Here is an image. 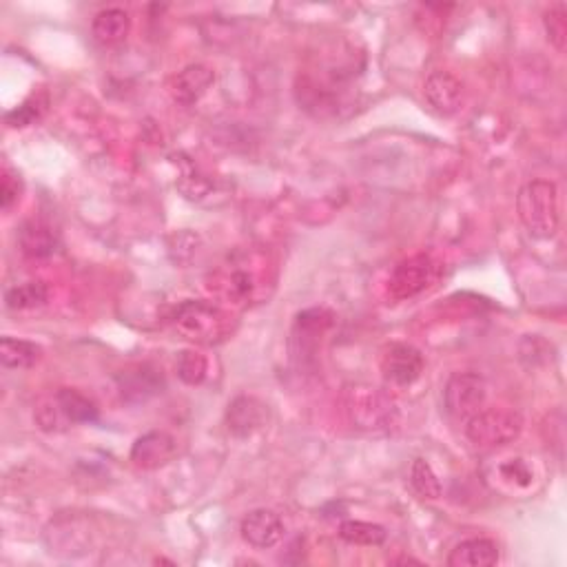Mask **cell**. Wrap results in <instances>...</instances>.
<instances>
[{"label": "cell", "mask_w": 567, "mask_h": 567, "mask_svg": "<svg viewBox=\"0 0 567 567\" xmlns=\"http://www.w3.org/2000/svg\"><path fill=\"white\" fill-rule=\"evenodd\" d=\"M275 264L268 253L244 249L226 257L206 277V288L226 306L246 308L268 300L275 288Z\"/></svg>", "instance_id": "cell-1"}, {"label": "cell", "mask_w": 567, "mask_h": 567, "mask_svg": "<svg viewBox=\"0 0 567 567\" xmlns=\"http://www.w3.org/2000/svg\"><path fill=\"white\" fill-rule=\"evenodd\" d=\"M173 328L184 339L200 346H218L237 331L235 315L215 302H182L171 315Z\"/></svg>", "instance_id": "cell-2"}, {"label": "cell", "mask_w": 567, "mask_h": 567, "mask_svg": "<svg viewBox=\"0 0 567 567\" xmlns=\"http://www.w3.org/2000/svg\"><path fill=\"white\" fill-rule=\"evenodd\" d=\"M344 406L355 428L366 432L393 430L399 421L395 399L375 386H348L344 393Z\"/></svg>", "instance_id": "cell-3"}, {"label": "cell", "mask_w": 567, "mask_h": 567, "mask_svg": "<svg viewBox=\"0 0 567 567\" xmlns=\"http://www.w3.org/2000/svg\"><path fill=\"white\" fill-rule=\"evenodd\" d=\"M519 218L534 237L548 240L559 231V189L548 180H532L519 191Z\"/></svg>", "instance_id": "cell-4"}, {"label": "cell", "mask_w": 567, "mask_h": 567, "mask_svg": "<svg viewBox=\"0 0 567 567\" xmlns=\"http://www.w3.org/2000/svg\"><path fill=\"white\" fill-rule=\"evenodd\" d=\"M523 432L521 412L510 408H483L466 421V437L472 446L494 450L517 441Z\"/></svg>", "instance_id": "cell-5"}, {"label": "cell", "mask_w": 567, "mask_h": 567, "mask_svg": "<svg viewBox=\"0 0 567 567\" xmlns=\"http://www.w3.org/2000/svg\"><path fill=\"white\" fill-rule=\"evenodd\" d=\"M488 386L486 379L477 373H457L448 379L446 390H443V401L446 410L457 421H468L486 408Z\"/></svg>", "instance_id": "cell-6"}, {"label": "cell", "mask_w": 567, "mask_h": 567, "mask_svg": "<svg viewBox=\"0 0 567 567\" xmlns=\"http://www.w3.org/2000/svg\"><path fill=\"white\" fill-rule=\"evenodd\" d=\"M439 264L430 255L408 257L388 277V293L395 300H410L437 282Z\"/></svg>", "instance_id": "cell-7"}, {"label": "cell", "mask_w": 567, "mask_h": 567, "mask_svg": "<svg viewBox=\"0 0 567 567\" xmlns=\"http://www.w3.org/2000/svg\"><path fill=\"white\" fill-rule=\"evenodd\" d=\"M424 373V357L410 344H390L381 355V375L393 388H408Z\"/></svg>", "instance_id": "cell-8"}, {"label": "cell", "mask_w": 567, "mask_h": 567, "mask_svg": "<svg viewBox=\"0 0 567 567\" xmlns=\"http://www.w3.org/2000/svg\"><path fill=\"white\" fill-rule=\"evenodd\" d=\"M268 417H271V410L262 399L240 395L226 408V428L237 439H249L268 424Z\"/></svg>", "instance_id": "cell-9"}, {"label": "cell", "mask_w": 567, "mask_h": 567, "mask_svg": "<svg viewBox=\"0 0 567 567\" xmlns=\"http://www.w3.org/2000/svg\"><path fill=\"white\" fill-rule=\"evenodd\" d=\"M424 96L430 102V107L441 116H455L457 111H461L463 100H466V89H463V82L455 74L439 69L426 78Z\"/></svg>", "instance_id": "cell-10"}, {"label": "cell", "mask_w": 567, "mask_h": 567, "mask_svg": "<svg viewBox=\"0 0 567 567\" xmlns=\"http://www.w3.org/2000/svg\"><path fill=\"white\" fill-rule=\"evenodd\" d=\"M178 455V441H175L169 432L153 430L136 439L131 448V461L133 466L142 470H158Z\"/></svg>", "instance_id": "cell-11"}, {"label": "cell", "mask_w": 567, "mask_h": 567, "mask_svg": "<svg viewBox=\"0 0 567 567\" xmlns=\"http://www.w3.org/2000/svg\"><path fill=\"white\" fill-rule=\"evenodd\" d=\"M118 388L122 399L131 401V404H140V401H147L162 393L164 377L151 364H138L122 370L118 375Z\"/></svg>", "instance_id": "cell-12"}, {"label": "cell", "mask_w": 567, "mask_h": 567, "mask_svg": "<svg viewBox=\"0 0 567 567\" xmlns=\"http://www.w3.org/2000/svg\"><path fill=\"white\" fill-rule=\"evenodd\" d=\"M213 82H215V74L211 67L189 65V67H184L180 74H175L171 78L169 94L175 102H178V105L191 107L206 96V91L211 89Z\"/></svg>", "instance_id": "cell-13"}, {"label": "cell", "mask_w": 567, "mask_h": 567, "mask_svg": "<svg viewBox=\"0 0 567 567\" xmlns=\"http://www.w3.org/2000/svg\"><path fill=\"white\" fill-rule=\"evenodd\" d=\"M242 536L257 550L275 548L284 539V521L271 510H253L242 521Z\"/></svg>", "instance_id": "cell-14"}, {"label": "cell", "mask_w": 567, "mask_h": 567, "mask_svg": "<svg viewBox=\"0 0 567 567\" xmlns=\"http://www.w3.org/2000/svg\"><path fill=\"white\" fill-rule=\"evenodd\" d=\"M499 563V545L490 539L461 541L448 556L450 567H492Z\"/></svg>", "instance_id": "cell-15"}, {"label": "cell", "mask_w": 567, "mask_h": 567, "mask_svg": "<svg viewBox=\"0 0 567 567\" xmlns=\"http://www.w3.org/2000/svg\"><path fill=\"white\" fill-rule=\"evenodd\" d=\"M129 32H131V18L125 9L118 7L102 9V12L94 18V23H91V34H94L98 43L105 47L125 43Z\"/></svg>", "instance_id": "cell-16"}, {"label": "cell", "mask_w": 567, "mask_h": 567, "mask_svg": "<svg viewBox=\"0 0 567 567\" xmlns=\"http://www.w3.org/2000/svg\"><path fill=\"white\" fill-rule=\"evenodd\" d=\"M20 249L32 260H43L56 251V233L45 222H27L18 235Z\"/></svg>", "instance_id": "cell-17"}, {"label": "cell", "mask_w": 567, "mask_h": 567, "mask_svg": "<svg viewBox=\"0 0 567 567\" xmlns=\"http://www.w3.org/2000/svg\"><path fill=\"white\" fill-rule=\"evenodd\" d=\"M43 357V348L34 342H25V339L3 337L0 339V362L7 368L27 370L40 362Z\"/></svg>", "instance_id": "cell-18"}, {"label": "cell", "mask_w": 567, "mask_h": 567, "mask_svg": "<svg viewBox=\"0 0 567 567\" xmlns=\"http://www.w3.org/2000/svg\"><path fill=\"white\" fill-rule=\"evenodd\" d=\"M56 399L60 408H63L65 417L71 421V426L94 424V421H98V406L87 395L78 393V390L60 388L56 390Z\"/></svg>", "instance_id": "cell-19"}, {"label": "cell", "mask_w": 567, "mask_h": 567, "mask_svg": "<svg viewBox=\"0 0 567 567\" xmlns=\"http://www.w3.org/2000/svg\"><path fill=\"white\" fill-rule=\"evenodd\" d=\"M333 326V313H328L326 308H311L297 315L295 322V339H300L302 346L317 344V339Z\"/></svg>", "instance_id": "cell-20"}, {"label": "cell", "mask_w": 567, "mask_h": 567, "mask_svg": "<svg viewBox=\"0 0 567 567\" xmlns=\"http://www.w3.org/2000/svg\"><path fill=\"white\" fill-rule=\"evenodd\" d=\"M339 536L350 545H366V548H375L386 541V528H381L377 523L368 521H344L339 528Z\"/></svg>", "instance_id": "cell-21"}, {"label": "cell", "mask_w": 567, "mask_h": 567, "mask_svg": "<svg viewBox=\"0 0 567 567\" xmlns=\"http://www.w3.org/2000/svg\"><path fill=\"white\" fill-rule=\"evenodd\" d=\"M47 297L49 291L43 282H27L9 288L5 295V304L7 308H12V311H29V308L43 306L47 302Z\"/></svg>", "instance_id": "cell-22"}, {"label": "cell", "mask_w": 567, "mask_h": 567, "mask_svg": "<svg viewBox=\"0 0 567 567\" xmlns=\"http://www.w3.org/2000/svg\"><path fill=\"white\" fill-rule=\"evenodd\" d=\"M34 419L36 426L43 432H65L71 428V421L65 417L56 395L38 401V406L34 410Z\"/></svg>", "instance_id": "cell-23"}, {"label": "cell", "mask_w": 567, "mask_h": 567, "mask_svg": "<svg viewBox=\"0 0 567 567\" xmlns=\"http://www.w3.org/2000/svg\"><path fill=\"white\" fill-rule=\"evenodd\" d=\"M47 107H49V96L45 94V91H38V94L29 96L23 105L16 107L14 111H9L5 120L9 127H29V125H34L36 120L43 118Z\"/></svg>", "instance_id": "cell-24"}, {"label": "cell", "mask_w": 567, "mask_h": 567, "mask_svg": "<svg viewBox=\"0 0 567 567\" xmlns=\"http://www.w3.org/2000/svg\"><path fill=\"white\" fill-rule=\"evenodd\" d=\"M175 370H178V377L184 384L198 386L206 379V373H209V362L198 350H182L178 359H175Z\"/></svg>", "instance_id": "cell-25"}, {"label": "cell", "mask_w": 567, "mask_h": 567, "mask_svg": "<svg viewBox=\"0 0 567 567\" xmlns=\"http://www.w3.org/2000/svg\"><path fill=\"white\" fill-rule=\"evenodd\" d=\"M410 483L417 490L419 497L439 499L441 497V481L432 470V466L424 459H415L410 468Z\"/></svg>", "instance_id": "cell-26"}, {"label": "cell", "mask_w": 567, "mask_h": 567, "mask_svg": "<svg viewBox=\"0 0 567 567\" xmlns=\"http://www.w3.org/2000/svg\"><path fill=\"white\" fill-rule=\"evenodd\" d=\"M543 27L545 34H548L550 43L559 49L565 51L567 45V9L563 3L550 7L548 12L543 16Z\"/></svg>", "instance_id": "cell-27"}, {"label": "cell", "mask_w": 567, "mask_h": 567, "mask_svg": "<svg viewBox=\"0 0 567 567\" xmlns=\"http://www.w3.org/2000/svg\"><path fill=\"white\" fill-rule=\"evenodd\" d=\"M499 474H501V479L510 481L514 483V486H521V488H528L534 479L532 468L523 459H508L505 463H501Z\"/></svg>", "instance_id": "cell-28"}, {"label": "cell", "mask_w": 567, "mask_h": 567, "mask_svg": "<svg viewBox=\"0 0 567 567\" xmlns=\"http://www.w3.org/2000/svg\"><path fill=\"white\" fill-rule=\"evenodd\" d=\"M20 193H23V182H20V175L14 173L9 167L3 169V178H0V204L3 209L9 211L18 202Z\"/></svg>", "instance_id": "cell-29"}]
</instances>
